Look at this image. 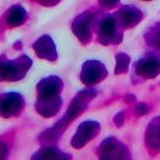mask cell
<instances>
[{
	"label": "cell",
	"mask_w": 160,
	"mask_h": 160,
	"mask_svg": "<svg viewBox=\"0 0 160 160\" xmlns=\"http://www.w3.org/2000/svg\"><path fill=\"white\" fill-rule=\"evenodd\" d=\"M96 96H97V90H94V88H86V90L80 91L79 93L74 97L72 103L69 104L65 116L61 118V121H59L50 130L46 132L44 135H47V138L49 139H56L72 121H74L79 115H81L85 111L88 103L93 99Z\"/></svg>",
	"instance_id": "cell-1"
},
{
	"label": "cell",
	"mask_w": 160,
	"mask_h": 160,
	"mask_svg": "<svg viewBox=\"0 0 160 160\" xmlns=\"http://www.w3.org/2000/svg\"><path fill=\"white\" fill-rule=\"evenodd\" d=\"M32 65L31 59L23 55L16 60H7L5 56H0V81H18L23 79Z\"/></svg>",
	"instance_id": "cell-2"
},
{
	"label": "cell",
	"mask_w": 160,
	"mask_h": 160,
	"mask_svg": "<svg viewBox=\"0 0 160 160\" xmlns=\"http://www.w3.org/2000/svg\"><path fill=\"white\" fill-rule=\"evenodd\" d=\"M123 40V32L115 16H105L98 24V41L103 46L120 44Z\"/></svg>",
	"instance_id": "cell-3"
},
{
	"label": "cell",
	"mask_w": 160,
	"mask_h": 160,
	"mask_svg": "<svg viewBox=\"0 0 160 160\" xmlns=\"http://www.w3.org/2000/svg\"><path fill=\"white\" fill-rule=\"evenodd\" d=\"M134 75L139 79H154L160 74V54L148 53L134 63Z\"/></svg>",
	"instance_id": "cell-4"
},
{
	"label": "cell",
	"mask_w": 160,
	"mask_h": 160,
	"mask_svg": "<svg viewBox=\"0 0 160 160\" xmlns=\"http://www.w3.org/2000/svg\"><path fill=\"white\" fill-rule=\"evenodd\" d=\"M98 158L99 159H130L132 154L129 152L128 147L117 140L116 138L110 136L100 143L98 148Z\"/></svg>",
	"instance_id": "cell-5"
},
{
	"label": "cell",
	"mask_w": 160,
	"mask_h": 160,
	"mask_svg": "<svg viewBox=\"0 0 160 160\" xmlns=\"http://www.w3.org/2000/svg\"><path fill=\"white\" fill-rule=\"evenodd\" d=\"M108 71L104 63L97 60L86 61L81 67L80 80L86 86H93L107 78Z\"/></svg>",
	"instance_id": "cell-6"
},
{
	"label": "cell",
	"mask_w": 160,
	"mask_h": 160,
	"mask_svg": "<svg viewBox=\"0 0 160 160\" xmlns=\"http://www.w3.org/2000/svg\"><path fill=\"white\" fill-rule=\"evenodd\" d=\"M94 23V13L91 11H85L80 13L72 24L74 35L84 44L88 43L92 38V28Z\"/></svg>",
	"instance_id": "cell-7"
},
{
	"label": "cell",
	"mask_w": 160,
	"mask_h": 160,
	"mask_svg": "<svg viewBox=\"0 0 160 160\" xmlns=\"http://www.w3.org/2000/svg\"><path fill=\"white\" fill-rule=\"evenodd\" d=\"M100 126L98 122L96 121H85L80 124L77 132L74 134L73 139L71 141L72 146L77 149H80L88 143L91 140H93L94 138L99 134Z\"/></svg>",
	"instance_id": "cell-8"
},
{
	"label": "cell",
	"mask_w": 160,
	"mask_h": 160,
	"mask_svg": "<svg viewBox=\"0 0 160 160\" xmlns=\"http://www.w3.org/2000/svg\"><path fill=\"white\" fill-rule=\"evenodd\" d=\"M24 108V98L19 93L0 94V116L10 118L18 116Z\"/></svg>",
	"instance_id": "cell-9"
},
{
	"label": "cell",
	"mask_w": 160,
	"mask_h": 160,
	"mask_svg": "<svg viewBox=\"0 0 160 160\" xmlns=\"http://www.w3.org/2000/svg\"><path fill=\"white\" fill-rule=\"evenodd\" d=\"M113 16L122 30L136 27L143 19V13L140 8L130 5L122 6Z\"/></svg>",
	"instance_id": "cell-10"
},
{
	"label": "cell",
	"mask_w": 160,
	"mask_h": 160,
	"mask_svg": "<svg viewBox=\"0 0 160 160\" xmlns=\"http://www.w3.org/2000/svg\"><path fill=\"white\" fill-rule=\"evenodd\" d=\"M62 104V98L60 94L56 96H38L35 104L36 111L43 117H53L59 112Z\"/></svg>",
	"instance_id": "cell-11"
},
{
	"label": "cell",
	"mask_w": 160,
	"mask_h": 160,
	"mask_svg": "<svg viewBox=\"0 0 160 160\" xmlns=\"http://www.w3.org/2000/svg\"><path fill=\"white\" fill-rule=\"evenodd\" d=\"M33 50L40 59H44L48 61H55L58 59L55 43L52 40V37H49L48 35L40 37L33 43Z\"/></svg>",
	"instance_id": "cell-12"
},
{
	"label": "cell",
	"mask_w": 160,
	"mask_h": 160,
	"mask_svg": "<svg viewBox=\"0 0 160 160\" xmlns=\"http://www.w3.org/2000/svg\"><path fill=\"white\" fill-rule=\"evenodd\" d=\"M145 143L151 152L160 151V117H154L147 126Z\"/></svg>",
	"instance_id": "cell-13"
},
{
	"label": "cell",
	"mask_w": 160,
	"mask_h": 160,
	"mask_svg": "<svg viewBox=\"0 0 160 160\" xmlns=\"http://www.w3.org/2000/svg\"><path fill=\"white\" fill-rule=\"evenodd\" d=\"M63 88V81L56 75L47 77L37 84V93L38 96H56L60 94Z\"/></svg>",
	"instance_id": "cell-14"
},
{
	"label": "cell",
	"mask_w": 160,
	"mask_h": 160,
	"mask_svg": "<svg viewBox=\"0 0 160 160\" xmlns=\"http://www.w3.org/2000/svg\"><path fill=\"white\" fill-rule=\"evenodd\" d=\"M28 18L27 10L20 5H14L12 6L6 13L5 20H6L8 27H19L22 25Z\"/></svg>",
	"instance_id": "cell-15"
},
{
	"label": "cell",
	"mask_w": 160,
	"mask_h": 160,
	"mask_svg": "<svg viewBox=\"0 0 160 160\" xmlns=\"http://www.w3.org/2000/svg\"><path fill=\"white\" fill-rule=\"evenodd\" d=\"M32 159H69V155L60 152L56 147H43L32 155Z\"/></svg>",
	"instance_id": "cell-16"
},
{
	"label": "cell",
	"mask_w": 160,
	"mask_h": 160,
	"mask_svg": "<svg viewBox=\"0 0 160 160\" xmlns=\"http://www.w3.org/2000/svg\"><path fill=\"white\" fill-rule=\"evenodd\" d=\"M145 38L151 47L160 50V23H157L154 27H152L147 31Z\"/></svg>",
	"instance_id": "cell-17"
},
{
	"label": "cell",
	"mask_w": 160,
	"mask_h": 160,
	"mask_svg": "<svg viewBox=\"0 0 160 160\" xmlns=\"http://www.w3.org/2000/svg\"><path fill=\"white\" fill-rule=\"evenodd\" d=\"M130 66V56L126 53H118L116 55V67H115V74L120 75L124 74L129 71Z\"/></svg>",
	"instance_id": "cell-18"
},
{
	"label": "cell",
	"mask_w": 160,
	"mask_h": 160,
	"mask_svg": "<svg viewBox=\"0 0 160 160\" xmlns=\"http://www.w3.org/2000/svg\"><path fill=\"white\" fill-rule=\"evenodd\" d=\"M148 112H149V108L145 103H140L135 108V115L136 116H143V115H146Z\"/></svg>",
	"instance_id": "cell-19"
},
{
	"label": "cell",
	"mask_w": 160,
	"mask_h": 160,
	"mask_svg": "<svg viewBox=\"0 0 160 160\" xmlns=\"http://www.w3.org/2000/svg\"><path fill=\"white\" fill-rule=\"evenodd\" d=\"M98 2L104 8H113L120 4V0H98Z\"/></svg>",
	"instance_id": "cell-20"
},
{
	"label": "cell",
	"mask_w": 160,
	"mask_h": 160,
	"mask_svg": "<svg viewBox=\"0 0 160 160\" xmlns=\"http://www.w3.org/2000/svg\"><path fill=\"white\" fill-rule=\"evenodd\" d=\"M113 122H115V124H116L117 127L123 126V123H124V111H121V112L117 113V115L115 116V118H113Z\"/></svg>",
	"instance_id": "cell-21"
},
{
	"label": "cell",
	"mask_w": 160,
	"mask_h": 160,
	"mask_svg": "<svg viewBox=\"0 0 160 160\" xmlns=\"http://www.w3.org/2000/svg\"><path fill=\"white\" fill-rule=\"evenodd\" d=\"M6 153H7V148H6V146H5V143L0 142V159L5 158V157H6Z\"/></svg>",
	"instance_id": "cell-22"
},
{
	"label": "cell",
	"mask_w": 160,
	"mask_h": 160,
	"mask_svg": "<svg viewBox=\"0 0 160 160\" xmlns=\"http://www.w3.org/2000/svg\"><path fill=\"white\" fill-rule=\"evenodd\" d=\"M38 1H40L41 4L43 2L44 5H47V4H49V5H52V4H53V0H38Z\"/></svg>",
	"instance_id": "cell-23"
},
{
	"label": "cell",
	"mask_w": 160,
	"mask_h": 160,
	"mask_svg": "<svg viewBox=\"0 0 160 160\" xmlns=\"http://www.w3.org/2000/svg\"><path fill=\"white\" fill-rule=\"evenodd\" d=\"M143 1H149V0H143Z\"/></svg>",
	"instance_id": "cell-24"
}]
</instances>
